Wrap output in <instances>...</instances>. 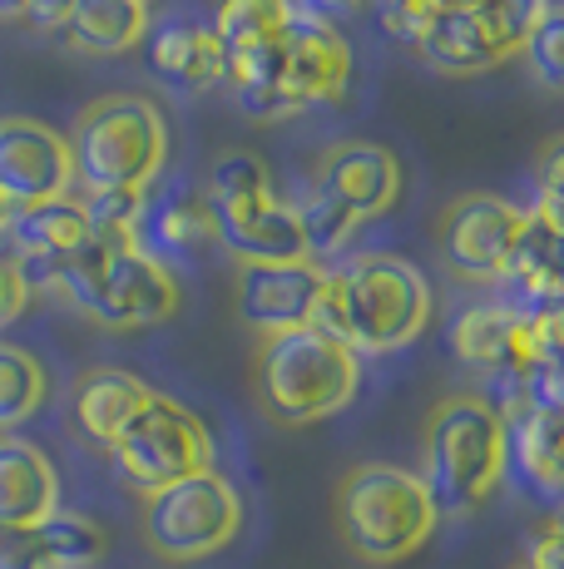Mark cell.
<instances>
[{"label": "cell", "instance_id": "obj_1", "mask_svg": "<svg viewBox=\"0 0 564 569\" xmlns=\"http://www.w3.org/2000/svg\"><path fill=\"white\" fill-rule=\"evenodd\" d=\"M431 282L416 262L392 253H362L342 268H328L308 327L338 337L356 357H392L411 347L431 322Z\"/></svg>", "mask_w": 564, "mask_h": 569}, {"label": "cell", "instance_id": "obj_2", "mask_svg": "<svg viewBox=\"0 0 564 569\" xmlns=\"http://www.w3.org/2000/svg\"><path fill=\"white\" fill-rule=\"evenodd\" d=\"M416 476L436 516H471L495 496L505 476V421L491 397L461 391L431 407Z\"/></svg>", "mask_w": 564, "mask_h": 569}, {"label": "cell", "instance_id": "obj_3", "mask_svg": "<svg viewBox=\"0 0 564 569\" xmlns=\"http://www.w3.org/2000/svg\"><path fill=\"white\" fill-rule=\"evenodd\" d=\"M332 516H338L342 545L366 565L406 560L441 525L416 470L386 466V461H366L346 470L338 500H332Z\"/></svg>", "mask_w": 564, "mask_h": 569}, {"label": "cell", "instance_id": "obj_4", "mask_svg": "<svg viewBox=\"0 0 564 569\" xmlns=\"http://www.w3.org/2000/svg\"><path fill=\"white\" fill-rule=\"evenodd\" d=\"M356 381H362V357L312 327L263 337L253 362L258 407L278 426H312L338 416L356 397Z\"/></svg>", "mask_w": 564, "mask_h": 569}, {"label": "cell", "instance_id": "obj_5", "mask_svg": "<svg viewBox=\"0 0 564 569\" xmlns=\"http://www.w3.org/2000/svg\"><path fill=\"white\" fill-rule=\"evenodd\" d=\"M64 144L80 189H149L169 159V124L164 109L144 94H104L80 109Z\"/></svg>", "mask_w": 564, "mask_h": 569}, {"label": "cell", "instance_id": "obj_6", "mask_svg": "<svg viewBox=\"0 0 564 569\" xmlns=\"http://www.w3.org/2000/svg\"><path fill=\"white\" fill-rule=\"evenodd\" d=\"M243 530V496L219 470H199L144 496V540L159 560L193 565L219 555Z\"/></svg>", "mask_w": 564, "mask_h": 569}, {"label": "cell", "instance_id": "obj_7", "mask_svg": "<svg viewBox=\"0 0 564 569\" xmlns=\"http://www.w3.org/2000/svg\"><path fill=\"white\" fill-rule=\"evenodd\" d=\"M550 0H446L421 36V60L441 74H485L525 50Z\"/></svg>", "mask_w": 564, "mask_h": 569}, {"label": "cell", "instance_id": "obj_8", "mask_svg": "<svg viewBox=\"0 0 564 569\" xmlns=\"http://www.w3.org/2000/svg\"><path fill=\"white\" fill-rule=\"evenodd\" d=\"M110 461L129 490L154 496L183 476L213 470V436L189 407L169 397H149V407L124 426V436L110 446Z\"/></svg>", "mask_w": 564, "mask_h": 569}, {"label": "cell", "instance_id": "obj_9", "mask_svg": "<svg viewBox=\"0 0 564 569\" xmlns=\"http://www.w3.org/2000/svg\"><path fill=\"white\" fill-rule=\"evenodd\" d=\"M525 208L495 193H465L441 218V253L465 282H501Z\"/></svg>", "mask_w": 564, "mask_h": 569}, {"label": "cell", "instance_id": "obj_10", "mask_svg": "<svg viewBox=\"0 0 564 569\" xmlns=\"http://www.w3.org/2000/svg\"><path fill=\"white\" fill-rule=\"evenodd\" d=\"M74 189L70 144L40 119H0V199L10 208L50 203Z\"/></svg>", "mask_w": 564, "mask_h": 569}, {"label": "cell", "instance_id": "obj_11", "mask_svg": "<svg viewBox=\"0 0 564 569\" xmlns=\"http://www.w3.org/2000/svg\"><path fill=\"white\" fill-rule=\"evenodd\" d=\"M352 80V46L338 26L312 16H292L282 30V100L288 109L338 104Z\"/></svg>", "mask_w": 564, "mask_h": 569}, {"label": "cell", "instance_id": "obj_12", "mask_svg": "<svg viewBox=\"0 0 564 569\" xmlns=\"http://www.w3.org/2000/svg\"><path fill=\"white\" fill-rule=\"evenodd\" d=\"M328 268L312 258L302 262H243L233 282V302L253 332L278 337L292 327H308L312 308H318V292Z\"/></svg>", "mask_w": 564, "mask_h": 569}, {"label": "cell", "instance_id": "obj_13", "mask_svg": "<svg viewBox=\"0 0 564 569\" xmlns=\"http://www.w3.org/2000/svg\"><path fill=\"white\" fill-rule=\"evenodd\" d=\"M179 312V282L164 268V258L144 253V248H129L110 262V278H104L100 298H94L90 317L110 332H139V327H159Z\"/></svg>", "mask_w": 564, "mask_h": 569}, {"label": "cell", "instance_id": "obj_14", "mask_svg": "<svg viewBox=\"0 0 564 569\" xmlns=\"http://www.w3.org/2000/svg\"><path fill=\"white\" fill-rule=\"evenodd\" d=\"M312 189H318L322 199L342 203L356 223H366V218H382L386 208L396 203L401 163H396L392 149H382V144H366V139H342V144H332L328 154H322L318 183H312Z\"/></svg>", "mask_w": 564, "mask_h": 569}, {"label": "cell", "instance_id": "obj_15", "mask_svg": "<svg viewBox=\"0 0 564 569\" xmlns=\"http://www.w3.org/2000/svg\"><path fill=\"white\" fill-rule=\"evenodd\" d=\"M501 282L510 292L505 308H515L520 317L560 312V298H564V223L535 213V208H525Z\"/></svg>", "mask_w": 564, "mask_h": 569}, {"label": "cell", "instance_id": "obj_16", "mask_svg": "<svg viewBox=\"0 0 564 569\" xmlns=\"http://www.w3.org/2000/svg\"><path fill=\"white\" fill-rule=\"evenodd\" d=\"M10 233V258H16L20 278L26 288H50L56 278L60 258L74 253V248L90 238V218H84V203L80 199H50V203H30V208H16L6 223Z\"/></svg>", "mask_w": 564, "mask_h": 569}, {"label": "cell", "instance_id": "obj_17", "mask_svg": "<svg viewBox=\"0 0 564 569\" xmlns=\"http://www.w3.org/2000/svg\"><path fill=\"white\" fill-rule=\"evenodd\" d=\"M451 347L465 367L505 381L530 362V317H520L505 302H475V308L455 317Z\"/></svg>", "mask_w": 564, "mask_h": 569}, {"label": "cell", "instance_id": "obj_18", "mask_svg": "<svg viewBox=\"0 0 564 569\" xmlns=\"http://www.w3.org/2000/svg\"><path fill=\"white\" fill-rule=\"evenodd\" d=\"M505 470L515 466L520 486L555 506L564 490V421L560 411L505 407Z\"/></svg>", "mask_w": 564, "mask_h": 569}, {"label": "cell", "instance_id": "obj_19", "mask_svg": "<svg viewBox=\"0 0 564 569\" xmlns=\"http://www.w3.org/2000/svg\"><path fill=\"white\" fill-rule=\"evenodd\" d=\"M149 397H154V387H144L134 371H119V367L84 371L74 381V426H80L84 441L110 451L119 436H124V426L149 407Z\"/></svg>", "mask_w": 564, "mask_h": 569}, {"label": "cell", "instance_id": "obj_20", "mask_svg": "<svg viewBox=\"0 0 564 569\" xmlns=\"http://www.w3.org/2000/svg\"><path fill=\"white\" fill-rule=\"evenodd\" d=\"M60 510V476L30 441L0 436V525H40Z\"/></svg>", "mask_w": 564, "mask_h": 569}, {"label": "cell", "instance_id": "obj_21", "mask_svg": "<svg viewBox=\"0 0 564 569\" xmlns=\"http://www.w3.org/2000/svg\"><path fill=\"white\" fill-rule=\"evenodd\" d=\"M149 70L173 90H209L223 80V50L203 20H169L149 36Z\"/></svg>", "mask_w": 564, "mask_h": 569}, {"label": "cell", "instance_id": "obj_22", "mask_svg": "<svg viewBox=\"0 0 564 569\" xmlns=\"http://www.w3.org/2000/svg\"><path fill=\"white\" fill-rule=\"evenodd\" d=\"M219 243L233 253L238 262H302L308 243H302V223L292 203H258L238 218L219 223Z\"/></svg>", "mask_w": 564, "mask_h": 569}, {"label": "cell", "instance_id": "obj_23", "mask_svg": "<svg viewBox=\"0 0 564 569\" xmlns=\"http://www.w3.org/2000/svg\"><path fill=\"white\" fill-rule=\"evenodd\" d=\"M149 6L139 0H74L60 36L80 54H124L144 40Z\"/></svg>", "mask_w": 564, "mask_h": 569}, {"label": "cell", "instance_id": "obj_24", "mask_svg": "<svg viewBox=\"0 0 564 569\" xmlns=\"http://www.w3.org/2000/svg\"><path fill=\"white\" fill-rule=\"evenodd\" d=\"M139 228H149L169 258H189L199 248L219 243V223H213V208L203 199V189H173L169 199L144 203V223Z\"/></svg>", "mask_w": 564, "mask_h": 569}, {"label": "cell", "instance_id": "obj_25", "mask_svg": "<svg viewBox=\"0 0 564 569\" xmlns=\"http://www.w3.org/2000/svg\"><path fill=\"white\" fill-rule=\"evenodd\" d=\"M203 199H209V208H213V223H223V218H238V213H248V208L273 199V173H268V163L258 154L238 149V154H223L209 169V189H203Z\"/></svg>", "mask_w": 564, "mask_h": 569}, {"label": "cell", "instance_id": "obj_26", "mask_svg": "<svg viewBox=\"0 0 564 569\" xmlns=\"http://www.w3.org/2000/svg\"><path fill=\"white\" fill-rule=\"evenodd\" d=\"M292 20L288 0H223L219 16H213V40H219L223 54H238L248 46H263V40H278Z\"/></svg>", "mask_w": 564, "mask_h": 569}, {"label": "cell", "instance_id": "obj_27", "mask_svg": "<svg viewBox=\"0 0 564 569\" xmlns=\"http://www.w3.org/2000/svg\"><path fill=\"white\" fill-rule=\"evenodd\" d=\"M46 367L26 352V347L0 342V431L10 426H26L30 416L46 407Z\"/></svg>", "mask_w": 564, "mask_h": 569}, {"label": "cell", "instance_id": "obj_28", "mask_svg": "<svg viewBox=\"0 0 564 569\" xmlns=\"http://www.w3.org/2000/svg\"><path fill=\"white\" fill-rule=\"evenodd\" d=\"M119 253H129V248H114V243H104V238H84L74 253H64L60 258V268H56V278H50V288L60 292L70 308H80L84 317H90L94 308V298H100V288H104V278H110V262Z\"/></svg>", "mask_w": 564, "mask_h": 569}, {"label": "cell", "instance_id": "obj_29", "mask_svg": "<svg viewBox=\"0 0 564 569\" xmlns=\"http://www.w3.org/2000/svg\"><path fill=\"white\" fill-rule=\"evenodd\" d=\"M40 540H46L50 569H94L104 560V530L90 516H74V510H56L36 525Z\"/></svg>", "mask_w": 564, "mask_h": 569}, {"label": "cell", "instance_id": "obj_30", "mask_svg": "<svg viewBox=\"0 0 564 569\" xmlns=\"http://www.w3.org/2000/svg\"><path fill=\"white\" fill-rule=\"evenodd\" d=\"M144 203L149 189H110V193H90L84 199V218L90 233L104 238L114 248H139V223H144Z\"/></svg>", "mask_w": 564, "mask_h": 569}, {"label": "cell", "instance_id": "obj_31", "mask_svg": "<svg viewBox=\"0 0 564 569\" xmlns=\"http://www.w3.org/2000/svg\"><path fill=\"white\" fill-rule=\"evenodd\" d=\"M298 223H302V243H308V258H312V262L338 258L342 248L356 238V228H362L342 203L322 199L318 189H312L308 199L298 203Z\"/></svg>", "mask_w": 564, "mask_h": 569}, {"label": "cell", "instance_id": "obj_32", "mask_svg": "<svg viewBox=\"0 0 564 569\" xmlns=\"http://www.w3.org/2000/svg\"><path fill=\"white\" fill-rule=\"evenodd\" d=\"M520 54L530 60V70H535V80L545 84V90H564V10L555 0H550V10L535 20V30H530Z\"/></svg>", "mask_w": 564, "mask_h": 569}, {"label": "cell", "instance_id": "obj_33", "mask_svg": "<svg viewBox=\"0 0 564 569\" xmlns=\"http://www.w3.org/2000/svg\"><path fill=\"white\" fill-rule=\"evenodd\" d=\"M441 6L446 0H382V30L401 46H421V36H426Z\"/></svg>", "mask_w": 564, "mask_h": 569}, {"label": "cell", "instance_id": "obj_34", "mask_svg": "<svg viewBox=\"0 0 564 569\" xmlns=\"http://www.w3.org/2000/svg\"><path fill=\"white\" fill-rule=\"evenodd\" d=\"M0 569H50L36 525H0Z\"/></svg>", "mask_w": 564, "mask_h": 569}, {"label": "cell", "instance_id": "obj_35", "mask_svg": "<svg viewBox=\"0 0 564 569\" xmlns=\"http://www.w3.org/2000/svg\"><path fill=\"white\" fill-rule=\"evenodd\" d=\"M525 565L530 569H564V530L555 516H545L525 535Z\"/></svg>", "mask_w": 564, "mask_h": 569}, {"label": "cell", "instance_id": "obj_36", "mask_svg": "<svg viewBox=\"0 0 564 569\" xmlns=\"http://www.w3.org/2000/svg\"><path fill=\"white\" fill-rule=\"evenodd\" d=\"M26 302H30V288H26V278H20L16 258L0 253V327L16 322V317L26 312Z\"/></svg>", "mask_w": 564, "mask_h": 569}, {"label": "cell", "instance_id": "obj_37", "mask_svg": "<svg viewBox=\"0 0 564 569\" xmlns=\"http://www.w3.org/2000/svg\"><path fill=\"white\" fill-rule=\"evenodd\" d=\"M292 16H312V20H328V26H338V20H352L362 16L372 0H288Z\"/></svg>", "mask_w": 564, "mask_h": 569}, {"label": "cell", "instance_id": "obj_38", "mask_svg": "<svg viewBox=\"0 0 564 569\" xmlns=\"http://www.w3.org/2000/svg\"><path fill=\"white\" fill-rule=\"evenodd\" d=\"M70 10H74V0H26L20 20H26L30 30H40V36H50V30H64Z\"/></svg>", "mask_w": 564, "mask_h": 569}, {"label": "cell", "instance_id": "obj_39", "mask_svg": "<svg viewBox=\"0 0 564 569\" xmlns=\"http://www.w3.org/2000/svg\"><path fill=\"white\" fill-rule=\"evenodd\" d=\"M26 10V0H0V16H20Z\"/></svg>", "mask_w": 564, "mask_h": 569}, {"label": "cell", "instance_id": "obj_40", "mask_svg": "<svg viewBox=\"0 0 564 569\" xmlns=\"http://www.w3.org/2000/svg\"><path fill=\"white\" fill-rule=\"evenodd\" d=\"M10 213H16V208H10L6 199H0V233H6V223H10Z\"/></svg>", "mask_w": 564, "mask_h": 569}, {"label": "cell", "instance_id": "obj_41", "mask_svg": "<svg viewBox=\"0 0 564 569\" xmlns=\"http://www.w3.org/2000/svg\"><path fill=\"white\" fill-rule=\"evenodd\" d=\"M139 6H149V0H139Z\"/></svg>", "mask_w": 564, "mask_h": 569}, {"label": "cell", "instance_id": "obj_42", "mask_svg": "<svg viewBox=\"0 0 564 569\" xmlns=\"http://www.w3.org/2000/svg\"><path fill=\"white\" fill-rule=\"evenodd\" d=\"M520 569H530V565H520Z\"/></svg>", "mask_w": 564, "mask_h": 569}]
</instances>
